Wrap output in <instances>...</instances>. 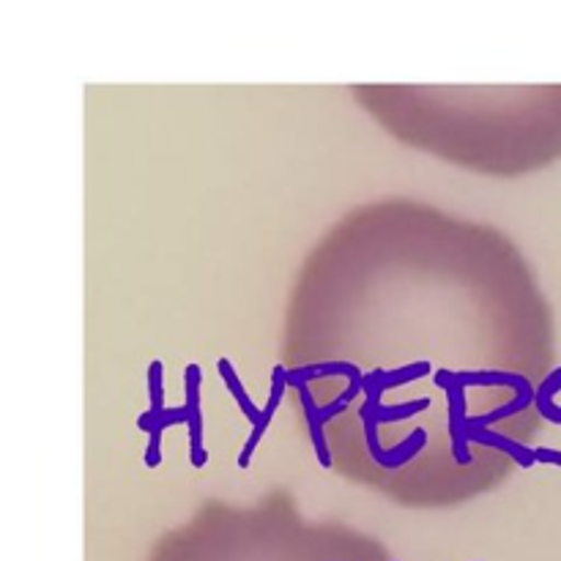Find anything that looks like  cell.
<instances>
[{
    "instance_id": "cell-1",
    "label": "cell",
    "mask_w": 561,
    "mask_h": 561,
    "mask_svg": "<svg viewBox=\"0 0 561 561\" xmlns=\"http://www.w3.org/2000/svg\"><path fill=\"white\" fill-rule=\"evenodd\" d=\"M453 378L466 389L469 387H510L515 392V398L510 400L507 405H502V409L491 411V414L474 416V420L469 416V425H474V427H491V425H496V422L510 420V416L520 414V411H526L537 400L535 387H531L529 378L520 376V373H502V370L453 373Z\"/></svg>"
},
{
    "instance_id": "cell-2",
    "label": "cell",
    "mask_w": 561,
    "mask_h": 561,
    "mask_svg": "<svg viewBox=\"0 0 561 561\" xmlns=\"http://www.w3.org/2000/svg\"><path fill=\"white\" fill-rule=\"evenodd\" d=\"M359 392H362L359 383H348V389H345L337 400H332L329 405H316V400H312V392H310V383H301L299 387V398H301V405H305V414H307V431H310L312 447H316V455H318V463H321L323 469H332V449H329L327 436H323V425H327V422H332L334 416L343 414V411L351 405V400H354Z\"/></svg>"
},
{
    "instance_id": "cell-3",
    "label": "cell",
    "mask_w": 561,
    "mask_h": 561,
    "mask_svg": "<svg viewBox=\"0 0 561 561\" xmlns=\"http://www.w3.org/2000/svg\"><path fill=\"white\" fill-rule=\"evenodd\" d=\"M436 383L447 392V400H449V436H453V455L460 466H469L471 453H469V438H466V422H469V416H466V387H460L449 370H438Z\"/></svg>"
},
{
    "instance_id": "cell-4",
    "label": "cell",
    "mask_w": 561,
    "mask_h": 561,
    "mask_svg": "<svg viewBox=\"0 0 561 561\" xmlns=\"http://www.w3.org/2000/svg\"><path fill=\"white\" fill-rule=\"evenodd\" d=\"M201 381L203 373L197 365H190L184 373V392H186V411H190V463L195 469H203L208 463V453L203 447V414H201Z\"/></svg>"
},
{
    "instance_id": "cell-5",
    "label": "cell",
    "mask_w": 561,
    "mask_h": 561,
    "mask_svg": "<svg viewBox=\"0 0 561 561\" xmlns=\"http://www.w3.org/2000/svg\"><path fill=\"white\" fill-rule=\"evenodd\" d=\"M381 381H383V370L370 373L365 376V394H367V405L373 409V416H376L378 425H387V422H400L409 420V416L422 414V411L431 409V400H411V403H400V405H381Z\"/></svg>"
},
{
    "instance_id": "cell-6",
    "label": "cell",
    "mask_w": 561,
    "mask_h": 561,
    "mask_svg": "<svg viewBox=\"0 0 561 561\" xmlns=\"http://www.w3.org/2000/svg\"><path fill=\"white\" fill-rule=\"evenodd\" d=\"M285 387H288V370H285L283 365H277V367H274V370H272V392H268L266 405H263V420L257 422L255 427H252L250 438H247L244 447H241L239 469H250L252 455H255L257 444H261V438H263V433H266L268 425H272L274 414H277V409H279V403H283Z\"/></svg>"
},
{
    "instance_id": "cell-7",
    "label": "cell",
    "mask_w": 561,
    "mask_h": 561,
    "mask_svg": "<svg viewBox=\"0 0 561 561\" xmlns=\"http://www.w3.org/2000/svg\"><path fill=\"white\" fill-rule=\"evenodd\" d=\"M327 376H345L348 383H359L365 389V373L354 365V362H316V365L296 367V370H288V387L299 389L301 383L318 381V378Z\"/></svg>"
},
{
    "instance_id": "cell-8",
    "label": "cell",
    "mask_w": 561,
    "mask_h": 561,
    "mask_svg": "<svg viewBox=\"0 0 561 561\" xmlns=\"http://www.w3.org/2000/svg\"><path fill=\"white\" fill-rule=\"evenodd\" d=\"M466 438H469V442L482 444V447H491V449H499V453L510 455V458H513L518 466H524V469H531V466L537 463L535 449L524 447V444L513 442V438L507 436H499V433H493L491 427H474L466 422Z\"/></svg>"
},
{
    "instance_id": "cell-9",
    "label": "cell",
    "mask_w": 561,
    "mask_h": 561,
    "mask_svg": "<svg viewBox=\"0 0 561 561\" xmlns=\"http://www.w3.org/2000/svg\"><path fill=\"white\" fill-rule=\"evenodd\" d=\"M148 398H151V411L140 414L137 427L151 433V427L159 420H164V411H168V405H164V365L159 359H153L148 367Z\"/></svg>"
},
{
    "instance_id": "cell-10",
    "label": "cell",
    "mask_w": 561,
    "mask_h": 561,
    "mask_svg": "<svg viewBox=\"0 0 561 561\" xmlns=\"http://www.w3.org/2000/svg\"><path fill=\"white\" fill-rule=\"evenodd\" d=\"M217 370H219V376H222V381H225V387H228V392L233 394V400H236V403H239L241 414H244L247 420L252 422V427H255L257 422L263 420V411L257 409V405L250 400V394H247L244 383H241L239 373L233 370V365H230V359H219V362H217Z\"/></svg>"
},
{
    "instance_id": "cell-11",
    "label": "cell",
    "mask_w": 561,
    "mask_h": 561,
    "mask_svg": "<svg viewBox=\"0 0 561 561\" xmlns=\"http://www.w3.org/2000/svg\"><path fill=\"white\" fill-rule=\"evenodd\" d=\"M559 392H561V367L542 381V387L537 389V400H535L537 411H540L548 422H553V425H561V409L553 403V394Z\"/></svg>"
},
{
    "instance_id": "cell-12",
    "label": "cell",
    "mask_w": 561,
    "mask_h": 561,
    "mask_svg": "<svg viewBox=\"0 0 561 561\" xmlns=\"http://www.w3.org/2000/svg\"><path fill=\"white\" fill-rule=\"evenodd\" d=\"M359 416H362V425H365L367 449H370L373 460H376V463L381 466V469H389V455H387L389 449H383L381 442H378V422H376V416H373V409H370V405H367V400H365V405H362Z\"/></svg>"
}]
</instances>
